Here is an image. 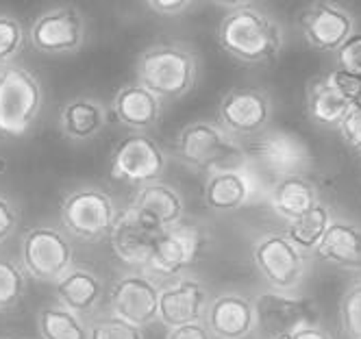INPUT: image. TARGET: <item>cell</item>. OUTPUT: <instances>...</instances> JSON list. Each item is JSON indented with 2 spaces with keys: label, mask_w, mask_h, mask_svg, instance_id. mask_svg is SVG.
Segmentation results:
<instances>
[{
  "label": "cell",
  "mask_w": 361,
  "mask_h": 339,
  "mask_svg": "<svg viewBox=\"0 0 361 339\" xmlns=\"http://www.w3.org/2000/svg\"><path fill=\"white\" fill-rule=\"evenodd\" d=\"M20 220L22 216H20L18 204L5 194H0V246L13 238L20 226Z\"/></svg>",
  "instance_id": "836d02e7"
},
{
  "label": "cell",
  "mask_w": 361,
  "mask_h": 339,
  "mask_svg": "<svg viewBox=\"0 0 361 339\" xmlns=\"http://www.w3.org/2000/svg\"><path fill=\"white\" fill-rule=\"evenodd\" d=\"M250 261L266 287L279 292H300L312 270V254L300 250L286 233L259 235L250 246Z\"/></svg>",
  "instance_id": "5b68a950"
},
{
  "label": "cell",
  "mask_w": 361,
  "mask_h": 339,
  "mask_svg": "<svg viewBox=\"0 0 361 339\" xmlns=\"http://www.w3.org/2000/svg\"><path fill=\"white\" fill-rule=\"evenodd\" d=\"M268 200H270L272 211L279 218L292 222L300 218L307 209H312L320 200V196L312 178H307L305 174H290L272 183V187L268 192Z\"/></svg>",
  "instance_id": "d4e9b609"
},
{
  "label": "cell",
  "mask_w": 361,
  "mask_h": 339,
  "mask_svg": "<svg viewBox=\"0 0 361 339\" xmlns=\"http://www.w3.org/2000/svg\"><path fill=\"white\" fill-rule=\"evenodd\" d=\"M174 156L190 170L209 174L226 168H246V152L238 137L212 120H196L178 130Z\"/></svg>",
  "instance_id": "3957f363"
},
{
  "label": "cell",
  "mask_w": 361,
  "mask_h": 339,
  "mask_svg": "<svg viewBox=\"0 0 361 339\" xmlns=\"http://www.w3.org/2000/svg\"><path fill=\"white\" fill-rule=\"evenodd\" d=\"M340 328L346 339H361V281L350 283L340 298Z\"/></svg>",
  "instance_id": "4dcf8cb0"
},
{
  "label": "cell",
  "mask_w": 361,
  "mask_h": 339,
  "mask_svg": "<svg viewBox=\"0 0 361 339\" xmlns=\"http://www.w3.org/2000/svg\"><path fill=\"white\" fill-rule=\"evenodd\" d=\"M350 100H346L335 85L329 81V76H318L307 85L305 92V111L314 124L324 128H338L344 116L350 111Z\"/></svg>",
  "instance_id": "484cf974"
},
{
  "label": "cell",
  "mask_w": 361,
  "mask_h": 339,
  "mask_svg": "<svg viewBox=\"0 0 361 339\" xmlns=\"http://www.w3.org/2000/svg\"><path fill=\"white\" fill-rule=\"evenodd\" d=\"M338 68L361 74V33H353L338 50Z\"/></svg>",
  "instance_id": "e575fe53"
},
{
  "label": "cell",
  "mask_w": 361,
  "mask_h": 339,
  "mask_svg": "<svg viewBox=\"0 0 361 339\" xmlns=\"http://www.w3.org/2000/svg\"><path fill=\"white\" fill-rule=\"evenodd\" d=\"M166 339H216L204 322H192L176 328H168Z\"/></svg>",
  "instance_id": "8d00e7d4"
},
{
  "label": "cell",
  "mask_w": 361,
  "mask_h": 339,
  "mask_svg": "<svg viewBox=\"0 0 361 339\" xmlns=\"http://www.w3.org/2000/svg\"><path fill=\"white\" fill-rule=\"evenodd\" d=\"M44 104L39 78L24 66L0 68V135L22 137L35 126Z\"/></svg>",
  "instance_id": "8992f818"
},
{
  "label": "cell",
  "mask_w": 361,
  "mask_h": 339,
  "mask_svg": "<svg viewBox=\"0 0 361 339\" xmlns=\"http://www.w3.org/2000/svg\"><path fill=\"white\" fill-rule=\"evenodd\" d=\"M252 300L257 318L255 337L259 339H281L307 324L320 322L314 298L300 292H279L266 287Z\"/></svg>",
  "instance_id": "ba28073f"
},
{
  "label": "cell",
  "mask_w": 361,
  "mask_h": 339,
  "mask_svg": "<svg viewBox=\"0 0 361 339\" xmlns=\"http://www.w3.org/2000/svg\"><path fill=\"white\" fill-rule=\"evenodd\" d=\"M255 198V183L246 168H226L207 174L202 187V202L216 214H231L244 209Z\"/></svg>",
  "instance_id": "7402d4cb"
},
{
  "label": "cell",
  "mask_w": 361,
  "mask_h": 339,
  "mask_svg": "<svg viewBox=\"0 0 361 339\" xmlns=\"http://www.w3.org/2000/svg\"><path fill=\"white\" fill-rule=\"evenodd\" d=\"M202 244L204 238L196 226L185 222L170 226L159 233L146 270L157 281H168L178 274H185L198 259Z\"/></svg>",
  "instance_id": "5bb4252c"
},
{
  "label": "cell",
  "mask_w": 361,
  "mask_h": 339,
  "mask_svg": "<svg viewBox=\"0 0 361 339\" xmlns=\"http://www.w3.org/2000/svg\"><path fill=\"white\" fill-rule=\"evenodd\" d=\"M24 26L18 18L9 13H0V68L16 61V57L24 48Z\"/></svg>",
  "instance_id": "1f68e13d"
},
{
  "label": "cell",
  "mask_w": 361,
  "mask_h": 339,
  "mask_svg": "<svg viewBox=\"0 0 361 339\" xmlns=\"http://www.w3.org/2000/svg\"><path fill=\"white\" fill-rule=\"evenodd\" d=\"M281 339H333L331 333L320 324V322H314V324H307L286 337H281Z\"/></svg>",
  "instance_id": "f35d334b"
},
{
  "label": "cell",
  "mask_w": 361,
  "mask_h": 339,
  "mask_svg": "<svg viewBox=\"0 0 361 339\" xmlns=\"http://www.w3.org/2000/svg\"><path fill=\"white\" fill-rule=\"evenodd\" d=\"M0 339H22V337H0Z\"/></svg>",
  "instance_id": "60d3db41"
},
{
  "label": "cell",
  "mask_w": 361,
  "mask_h": 339,
  "mask_svg": "<svg viewBox=\"0 0 361 339\" xmlns=\"http://www.w3.org/2000/svg\"><path fill=\"white\" fill-rule=\"evenodd\" d=\"M87 339H146L144 328L126 322L111 311L96 313L87 320Z\"/></svg>",
  "instance_id": "f546056e"
},
{
  "label": "cell",
  "mask_w": 361,
  "mask_h": 339,
  "mask_svg": "<svg viewBox=\"0 0 361 339\" xmlns=\"http://www.w3.org/2000/svg\"><path fill=\"white\" fill-rule=\"evenodd\" d=\"M109 124V107L100 98L76 96L68 100L59 111L61 135L74 144L96 140Z\"/></svg>",
  "instance_id": "603a6c76"
},
{
  "label": "cell",
  "mask_w": 361,
  "mask_h": 339,
  "mask_svg": "<svg viewBox=\"0 0 361 339\" xmlns=\"http://www.w3.org/2000/svg\"><path fill=\"white\" fill-rule=\"evenodd\" d=\"M314 254L338 270L361 274V224L333 218Z\"/></svg>",
  "instance_id": "cb8c5ba5"
},
{
  "label": "cell",
  "mask_w": 361,
  "mask_h": 339,
  "mask_svg": "<svg viewBox=\"0 0 361 339\" xmlns=\"http://www.w3.org/2000/svg\"><path fill=\"white\" fill-rule=\"evenodd\" d=\"M159 233L161 230H154L152 226L144 224L131 209L124 207L109 233V244L116 259L122 261L124 266L146 270Z\"/></svg>",
  "instance_id": "d6986e66"
},
{
  "label": "cell",
  "mask_w": 361,
  "mask_h": 339,
  "mask_svg": "<svg viewBox=\"0 0 361 339\" xmlns=\"http://www.w3.org/2000/svg\"><path fill=\"white\" fill-rule=\"evenodd\" d=\"M196 0H146V5L159 16H178L188 11Z\"/></svg>",
  "instance_id": "74e56055"
},
{
  "label": "cell",
  "mask_w": 361,
  "mask_h": 339,
  "mask_svg": "<svg viewBox=\"0 0 361 339\" xmlns=\"http://www.w3.org/2000/svg\"><path fill=\"white\" fill-rule=\"evenodd\" d=\"M29 274L20 261L0 257V313L16 309L27 294Z\"/></svg>",
  "instance_id": "f1b7e54d"
},
{
  "label": "cell",
  "mask_w": 361,
  "mask_h": 339,
  "mask_svg": "<svg viewBox=\"0 0 361 339\" xmlns=\"http://www.w3.org/2000/svg\"><path fill=\"white\" fill-rule=\"evenodd\" d=\"M202 322L216 339H250L257 328L255 300L238 290L214 294Z\"/></svg>",
  "instance_id": "9a60e30c"
},
{
  "label": "cell",
  "mask_w": 361,
  "mask_h": 339,
  "mask_svg": "<svg viewBox=\"0 0 361 339\" xmlns=\"http://www.w3.org/2000/svg\"><path fill=\"white\" fill-rule=\"evenodd\" d=\"M161 283L148 270L131 268L116 276L107 294V311L135 326H150L157 322Z\"/></svg>",
  "instance_id": "9c48e42d"
},
{
  "label": "cell",
  "mask_w": 361,
  "mask_h": 339,
  "mask_svg": "<svg viewBox=\"0 0 361 339\" xmlns=\"http://www.w3.org/2000/svg\"><path fill=\"white\" fill-rule=\"evenodd\" d=\"M212 296L209 285L190 272L168 278L159 287L157 322L166 328L202 322Z\"/></svg>",
  "instance_id": "7c38bea8"
},
{
  "label": "cell",
  "mask_w": 361,
  "mask_h": 339,
  "mask_svg": "<svg viewBox=\"0 0 361 339\" xmlns=\"http://www.w3.org/2000/svg\"><path fill=\"white\" fill-rule=\"evenodd\" d=\"M168 168L166 150L146 133H131L124 137L111 152L109 174L111 178L126 185H144L150 180H159Z\"/></svg>",
  "instance_id": "30bf717a"
},
{
  "label": "cell",
  "mask_w": 361,
  "mask_h": 339,
  "mask_svg": "<svg viewBox=\"0 0 361 339\" xmlns=\"http://www.w3.org/2000/svg\"><path fill=\"white\" fill-rule=\"evenodd\" d=\"M55 300L83 318L96 316L100 304L105 302V283L100 274L87 266L74 264L53 283Z\"/></svg>",
  "instance_id": "ffe728a7"
},
{
  "label": "cell",
  "mask_w": 361,
  "mask_h": 339,
  "mask_svg": "<svg viewBox=\"0 0 361 339\" xmlns=\"http://www.w3.org/2000/svg\"><path fill=\"white\" fill-rule=\"evenodd\" d=\"M329 81L335 85L346 100H350V104H361V74L348 72V70H333L326 74Z\"/></svg>",
  "instance_id": "d6a6232c"
},
{
  "label": "cell",
  "mask_w": 361,
  "mask_h": 339,
  "mask_svg": "<svg viewBox=\"0 0 361 339\" xmlns=\"http://www.w3.org/2000/svg\"><path fill=\"white\" fill-rule=\"evenodd\" d=\"M338 130L348 148L361 152V104H353L350 111L340 122Z\"/></svg>",
  "instance_id": "d590c367"
},
{
  "label": "cell",
  "mask_w": 361,
  "mask_h": 339,
  "mask_svg": "<svg viewBox=\"0 0 361 339\" xmlns=\"http://www.w3.org/2000/svg\"><path fill=\"white\" fill-rule=\"evenodd\" d=\"M131 211L154 230H166L185 222V200L176 187L166 180H150L144 183L131 196L126 204Z\"/></svg>",
  "instance_id": "e0dca14e"
},
{
  "label": "cell",
  "mask_w": 361,
  "mask_h": 339,
  "mask_svg": "<svg viewBox=\"0 0 361 339\" xmlns=\"http://www.w3.org/2000/svg\"><path fill=\"white\" fill-rule=\"evenodd\" d=\"M198 78V59L194 50L178 42L152 44L140 52L135 63V81L154 96L178 100L188 96Z\"/></svg>",
  "instance_id": "7a4b0ae2"
},
{
  "label": "cell",
  "mask_w": 361,
  "mask_h": 339,
  "mask_svg": "<svg viewBox=\"0 0 361 339\" xmlns=\"http://www.w3.org/2000/svg\"><path fill=\"white\" fill-rule=\"evenodd\" d=\"M216 39L228 57L242 63H272L283 50L281 26L262 9H231L218 24Z\"/></svg>",
  "instance_id": "6da1fadb"
},
{
  "label": "cell",
  "mask_w": 361,
  "mask_h": 339,
  "mask_svg": "<svg viewBox=\"0 0 361 339\" xmlns=\"http://www.w3.org/2000/svg\"><path fill=\"white\" fill-rule=\"evenodd\" d=\"M212 5H216V7H224V9H238V7H246V5H250V0H209Z\"/></svg>",
  "instance_id": "ab89813d"
},
{
  "label": "cell",
  "mask_w": 361,
  "mask_h": 339,
  "mask_svg": "<svg viewBox=\"0 0 361 339\" xmlns=\"http://www.w3.org/2000/svg\"><path fill=\"white\" fill-rule=\"evenodd\" d=\"M114 118L131 133H148L159 124L164 113V100L148 87L133 81L122 85L111 98Z\"/></svg>",
  "instance_id": "44dd1931"
},
{
  "label": "cell",
  "mask_w": 361,
  "mask_h": 339,
  "mask_svg": "<svg viewBox=\"0 0 361 339\" xmlns=\"http://www.w3.org/2000/svg\"><path fill=\"white\" fill-rule=\"evenodd\" d=\"M270 98L255 87H235L222 96L218 104V124L233 137H257L272 120Z\"/></svg>",
  "instance_id": "4fadbf2b"
},
{
  "label": "cell",
  "mask_w": 361,
  "mask_h": 339,
  "mask_svg": "<svg viewBox=\"0 0 361 339\" xmlns=\"http://www.w3.org/2000/svg\"><path fill=\"white\" fill-rule=\"evenodd\" d=\"M20 264L29 278L53 285L74 266V246L70 235L53 224L31 226L20 240Z\"/></svg>",
  "instance_id": "52a82bcc"
},
{
  "label": "cell",
  "mask_w": 361,
  "mask_h": 339,
  "mask_svg": "<svg viewBox=\"0 0 361 339\" xmlns=\"http://www.w3.org/2000/svg\"><path fill=\"white\" fill-rule=\"evenodd\" d=\"M255 142V161L268 176L274 180L290 176V174H305L309 166V148L292 133L286 130H272V133L257 135Z\"/></svg>",
  "instance_id": "ac0fdd59"
},
{
  "label": "cell",
  "mask_w": 361,
  "mask_h": 339,
  "mask_svg": "<svg viewBox=\"0 0 361 339\" xmlns=\"http://www.w3.org/2000/svg\"><path fill=\"white\" fill-rule=\"evenodd\" d=\"M35 324L39 339H87V318L70 311L57 300L37 311Z\"/></svg>",
  "instance_id": "4316f807"
},
{
  "label": "cell",
  "mask_w": 361,
  "mask_h": 339,
  "mask_svg": "<svg viewBox=\"0 0 361 339\" xmlns=\"http://www.w3.org/2000/svg\"><path fill=\"white\" fill-rule=\"evenodd\" d=\"M29 39L44 55H74L87 39V24L83 13L72 5L53 7L33 20Z\"/></svg>",
  "instance_id": "8fae6325"
},
{
  "label": "cell",
  "mask_w": 361,
  "mask_h": 339,
  "mask_svg": "<svg viewBox=\"0 0 361 339\" xmlns=\"http://www.w3.org/2000/svg\"><path fill=\"white\" fill-rule=\"evenodd\" d=\"M333 218L335 216H333L331 204L318 200L312 209H307V211L300 218L288 222L286 235L300 250H305L307 254H314L318 244L324 238L326 228L331 226Z\"/></svg>",
  "instance_id": "83f0119b"
},
{
  "label": "cell",
  "mask_w": 361,
  "mask_h": 339,
  "mask_svg": "<svg viewBox=\"0 0 361 339\" xmlns=\"http://www.w3.org/2000/svg\"><path fill=\"white\" fill-rule=\"evenodd\" d=\"M300 31L312 48L335 52L355 33V20L333 0H318L300 13Z\"/></svg>",
  "instance_id": "2e32d148"
},
{
  "label": "cell",
  "mask_w": 361,
  "mask_h": 339,
  "mask_svg": "<svg viewBox=\"0 0 361 339\" xmlns=\"http://www.w3.org/2000/svg\"><path fill=\"white\" fill-rule=\"evenodd\" d=\"M120 204L111 192L98 185H81L70 190L59 204V218L63 230L74 240L94 244L109 238L120 216Z\"/></svg>",
  "instance_id": "277c9868"
}]
</instances>
